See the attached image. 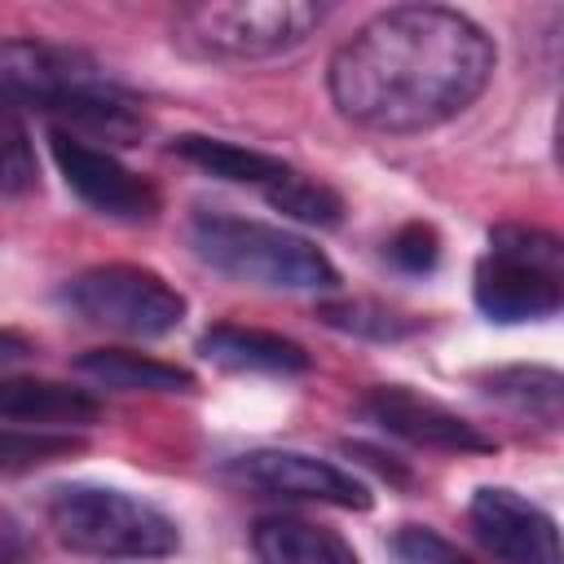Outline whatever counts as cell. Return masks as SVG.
<instances>
[{
	"mask_svg": "<svg viewBox=\"0 0 564 564\" xmlns=\"http://www.w3.org/2000/svg\"><path fill=\"white\" fill-rule=\"evenodd\" d=\"M269 207H278L282 216L300 220V225H317V229H335L344 220V198L326 185V181H313L295 167H286L273 185L260 189Z\"/></svg>",
	"mask_w": 564,
	"mask_h": 564,
	"instance_id": "e0dca14e",
	"label": "cell"
},
{
	"mask_svg": "<svg viewBox=\"0 0 564 564\" xmlns=\"http://www.w3.org/2000/svg\"><path fill=\"white\" fill-rule=\"evenodd\" d=\"M476 308L489 322H542L564 304V247L546 229L502 225L489 234L471 282Z\"/></svg>",
	"mask_w": 564,
	"mask_h": 564,
	"instance_id": "277c9868",
	"label": "cell"
},
{
	"mask_svg": "<svg viewBox=\"0 0 564 564\" xmlns=\"http://www.w3.org/2000/svg\"><path fill=\"white\" fill-rule=\"evenodd\" d=\"M97 414H101V401L88 388L31 379V375H0V423L70 432V427H88Z\"/></svg>",
	"mask_w": 564,
	"mask_h": 564,
	"instance_id": "7c38bea8",
	"label": "cell"
},
{
	"mask_svg": "<svg viewBox=\"0 0 564 564\" xmlns=\"http://www.w3.org/2000/svg\"><path fill=\"white\" fill-rule=\"evenodd\" d=\"M198 352L207 361H216L225 370H242V375H304L313 366V357L295 339H286L278 330H260V326H234V322L203 330Z\"/></svg>",
	"mask_w": 564,
	"mask_h": 564,
	"instance_id": "4fadbf2b",
	"label": "cell"
},
{
	"mask_svg": "<svg viewBox=\"0 0 564 564\" xmlns=\"http://www.w3.org/2000/svg\"><path fill=\"white\" fill-rule=\"evenodd\" d=\"M172 154H181L185 163L212 172L216 181H234V185H273L291 163H282L278 154H264V150H247L238 141H225V137H203V132H185L172 141Z\"/></svg>",
	"mask_w": 564,
	"mask_h": 564,
	"instance_id": "2e32d148",
	"label": "cell"
},
{
	"mask_svg": "<svg viewBox=\"0 0 564 564\" xmlns=\"http://www.w3.org/2000/svg\"><path fill=\"white\" fill-rule=\"evenodd\" d=\"M48 524L62 546L97 560H167L181 551V529L167 511L110 485H57Z\"/></svg>",
	"mask_w": 564,
	"mask_h": 564,
	"instance_id": "3957f363",
	"label": "cell"
},
{
	"mask_svg": "<svg viewBox=\"0 0 564 564\" xmlns=\"http://www.w3.org/2000/svg\"><path fill=\"white\" fill-rule=\"evenodd\" d=\"M251 546L260 564H361L352 542L326 524H308L295 516H264L251 529Z\"/></svg>",
	"mask_w": 564,
	"mask_h": 564,
	"instance_id": "5bb4252c",
	"label": "cell"
},
{
	"mask_svg": "<svg viewBox=\"0 0 564 564\" xmlns=\"http://www.w3.org/2000/svg\"><path fill=\"white\" fill-rule=\"evenodd\" d=\"M498 48L458 9L397 4L330 57V101L375 132H423L463 115L494 79Z\"/></svg>",
	"mask_w": 564,
	"mask_h": 564,
	"instance_id": "6da1fadb",
	"label": "cell"
},
{
	"mask_svg": "<svg viewBox=\"0 0 564 564\" xmlns=\"http://www.w3.org/2000/svg\"><path fill=\"white\" fill-rule=\"evenodd\" d=\"M62 304L88 326L132 339H159L185 322V295L167 278L141 264L84 269L62 286Z\"/></svg>",
	"mask_w": 564,
	"mask_h": 564,
	"instance_id": "8992f818",
	"label": "cell"
},
{
	"mask_svg": "<svg viewBox=\"0 0 564 564\" xmlns=\"http://www.w3.org/2000/svg\"><path fill=\"white\" fill-rule=\"evenodd\" d=\"M26 560V538L9 511H0V564H22Z\"/></svg>",
	"mask_w": 564,
	"mask_h": 564,
	"instance_id": "cb8c5ba5",
	"label": "cell"
},
{
	"mask_svg": "<svg viewBox=\"0 0 564 564\" xmlns=\"http://www.w3.org/2000/svg\"><path fill=\"white\" fill-rule=\"evenodd\" d=\"M485 392L507 401L511 410L529 414V419H542V423H555L560 419V375L546 370V366H507V370H494L485 375Z\"/></svg>",
	"mask_w": 564,
	"mask_h": 564,
	"instance_id": "ac0fdd59",
	"label": "cell"
},
{
	"mask_svg": "<svg viewBox=\"0 0 564 564\" xmlns=\"http://www.w3.org/2000/svg\"><path fill=\"white\" fill-rule=\"evenodd\" d=\"M189 247L216 273L251 282V286H273V291H335L339 286V273L322 247H313L308 238L291 229L264 225V220L198 212L189 220Z\"/></svg>",
	"mask_w": 564,
	"mask_h": 564,
	"instance_id": "7a4b0ae2",
	"label": "cell"
},
{
	"mask_svg": "<svg viewBox=\"0 0 564 564\" xmlns=\"http://www.w3.org/2000/svg\"><path fill=\"white\" fill-rule=\"evenodd\" d=\"M106 79L88 57L44 44V40H4L0 44V97L13 106H35L57 115L62 101Z\"/></svg>",
	"mask_w": 564,
	"mask_h": 564,
	"instance_id": "30bf717a",
	"label": "cell"
},
{
	"mask_svg": "<svg viewBox=\"0 0 564 564\" xmlns=\"http://www.w3.org/2000/svg\"><path fill=\"white\" fill-rule=\"evenodd\" d=\"M48 150H53V163L62 172V181L97 212V216H110V220H123V225H145L159 216V189L154 181H145L141 172L123 167L110 150L66 132V128H53L48 137Z\"/></svg>",
	"mask_w": 564,
	"mask_h": 564,
	"instance_id": "52a82bcc",
	"label": "cell"
},
{
	"mask_svg": "<svg viewBox=\"0 0 564 564\" xmlns=\"http://www.w3.org/2000/svg\"><path fill=\"white\" fill-rule=\"evenodd\" d=\"M84 379L119 392H194V375L176 361H159L132 348H93L75 361Z\"/></svg>",
	"mask_w": 564,
	"mask_h": 564,
	"instance_id": "9a60e30c",
	"label": "cell"
},
{
	"mask_svg": "<svg viewBox=\"0 0 564 564\" xmlns=\"http://www.w3.org/2000/svg\"><path fill=\"white\" fill-rule=\"evenodd\" d=\"M366 414L383 432H392L419 449H445V454H494L498 449V441L489 432H480L471 419H463L458 410H449L432 397H419L401 383L375 388L366 397Z\"/></svg>",
	"mask_w": 564,
	"mask_h": 564,
	"instance_id": "8fae6325",
	"label": "cell"
},
{
	"mask_svg": "<svg viewBox=\"0 0 564 564\" xmlns=\"http://www.w3.org/2000/svg\"><path fill=\"white\" fill-rule=\"evenodd\" d=\"M467 520L485 542V551H494L502 564H564L555 520L507 485L476 489Z\"/></svg>",
	"mask_w": 564,
	"mask_h": 564,
	"instance_id": "9c48e42d",
	"label": "cell"
},
{
	"mask_svg": "<svg viewBox=\"0 0 564 564\" xmlns=\"http://www.w3.org/2000/svg\"><path fill=\"white\" fill-rule=\"evenodd\" d=\"M84 441L70 432H40V427H18V423H0V471L18 476V471H35L44 463L70 458Z\"/></svg>",
	"mask_w": 564,
	"mask_h": 564,
	"instance_id": "44dd1931",
	"label": "cell"
},
{
	"mask_svg": "<svg viewBox=\"0 0 564 564\" xmlns=\"http://www.w3.org/2000/svg\"><path fill=\"white\" fill-rule=\"evenodd\" d=\"M317 317H322L326 326L344 330V335H361V339H379V344L405 339V335L419 330L414 317L392 313V308H383V304H375V300H330V304L317 308Z\"/></svg>",
	"mask_w": 564,
	"mask_h": 564,
	"instance_id": "ffe728a7",
	"label": "cell"
},
{
	"mask_svg": "<svg viewBox=\"0 0 564 564\" xmlns=\"http://www.w3.org/2000/svg\"><path fill=\"white\" fill-rule=\"evenodd\" d=\"M40 189V159H35V141L26 128L22 106L0 97V194H31Z\"/></svg>",
	"mask_w": 564,
	"mask_h": 564,
	"instance_id": "d6986e66",
	"label": "cell"
},
{
	"mask_svg": "<svg viewBox=\"0 0 564 564\" xmlns=\"http://www.w3.org/2000/svg\"><path fill=\"white\" fill-rule=\"evenodd\" d=\"M229 476H238L251 489L278 494V498H304V502H326V507H344V511H370V489L352 471H344L326 458L300 454V449L238 454L229 463Z\"/></svg>",
	"mask_w": 564,
	"mask_h": 564,
	"instance_id": "ba28073f",
	"label": "cell"
},
{
	"mask_svg": "<svg viewBox=\"0 0 564 564\" xmlns=\"http://www.w3.org/2000/svg\"><path fill=\"white\" fill-rule=\"evenodd\" d=\"M388 260H392L401 273H432L436 260H441V238H436V229L423 225V220L401 225V229L388 238Z\"/></svg>",
	"mask_w": 564,
	"mask_h": 564,
	"instance_id": "603a6c76",
	"label": "cell"
},
{
	"mask_svg": "<svg viewBox=\"0 0 564 564\" xmlns=\"http://www.w3.org/2000/svg\"><path fill=\"white\" fill-rule=\"evenodd\" d=\"M31 352H35V344H31L26 335H18V330H0V370L26 361Z\"/></svg>",
	"mask_w": 564,
	"mask_h": 564,
	"instance_id": "d4e9b609",
	"label": "cell"
},
{
	"mask_svg": "<svg viewBox=\"0 0 564 564\" xmlns=\"http://www.w3.org/2000/svg\"><path fill=\"white\" fill-rule=\"evenodd\" d=\"M322 26L313 0H220L181 9L172 35L185 53L212 62H264L300 48Z\"/></svg>",
	"mask_w": 564,
	"mask_h": 564,
	"instance_id": "5b68a950",
	"label": "cell"
},
{
	"mask_svg": "<svg viewBox=\"0 0 564 564\" xmlns=\"http://www.w3.org/2000/svg\"><path fill=\"white\" fill-rule=\"evenodd\" d=\"M392 564H471L449 538H441L427 524H401L388 542Z\"/></svg>",
	"mask_w": 564,
	"mask_h": 564,
	"instance_id": "7402d4cb",
	"label": "cell"
}]
</instances>
